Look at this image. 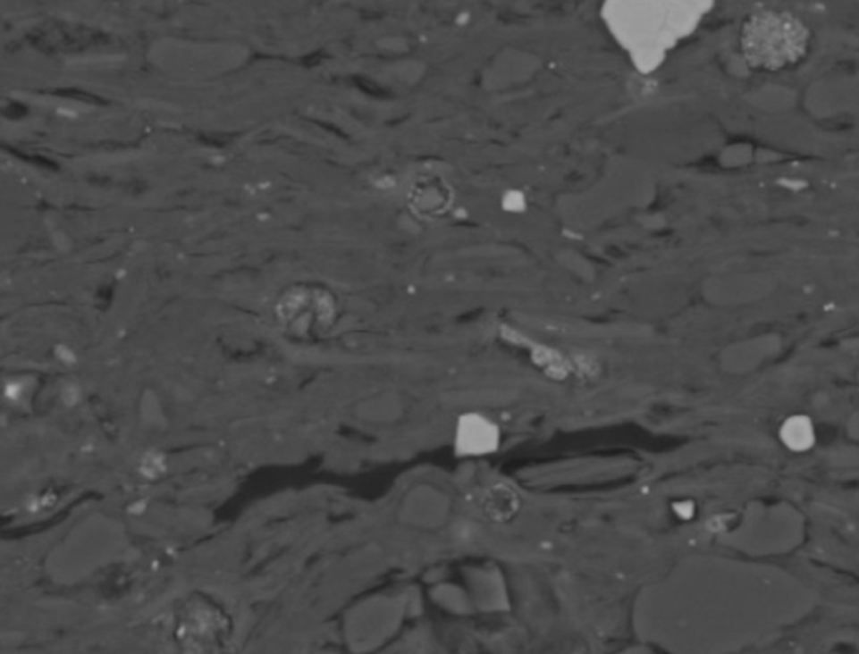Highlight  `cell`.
Segmentation results:
<instances>
[{
    "mask_svg": "<svg viewBox=\"0 0 859 654\" xmlns=\"http://www.w3.org/2000/svg\"><path fill=\"white\" fill-rule=\"evenodd\" d=\"M675 512L680 516L682 518H690L694 516V504L690 502H680V504H675Z\"/></svg>",
    "mask_w": 859,
    "mask_h": 654,
    "instance_id": "cell-5",
    "label": "cell"
},
{
    "mask_svg": "<svg viewBox=\"0 0 859 654\" xmlns=\"http://www.w3.org/2000/svg\"><path fill=\"white\" fill-rule=\"evenodd\" d=\"M780 440L789 450H809L814 445L813 423L805 416H792L782 424Z\"/></svg>",
    "mask_w": 859,
    "mask_h": 654,
    "instance_id": "cell-4",
    "label": "cell"
},
{
    "mask_svg": "<svg viewBox=\"0 0 859 654\" xmlns=\"http://www.w3.org/2000/svg\"><path fill=\"white\" fill-rule=\"evenodd\" d=\"M811 30L786 11L750 14L740 34L745 63L759 71H784L799 64L811 47Z\"/></svg>",
    "mask_w": 859,
    "mask_h": 654,
    "instance_id": "cell-1",
    "label": "cell"
},
{
    "mask_svg": "<svg viewBox=\"0 0 859 654\" xmlns=\"http://www.w3.org/2000/svg\"><path fill=\"white\" fill-rule=\"evenodd\" d=\"M499 447V428L480 415H465L457 426V450L462 455H484Z\"/></svg>",
    "mask_w": 859,
    "mask_h": 654,
    "instance_id": "cell-2",
    "label": "cell"
},
{
    "mask_svg": "<svg viewBox=\"0 0 859 654\" xmlns=\"http://www.w3.org/2000/svg\"><path fill=\"white\" fill-rule=\"evenodd\" d=\"M484 508L493 520H509L518 514V495L505 485H495L485 493Z\"/></svg>",
    "mask_w": 859,
    "mask_h": 654,
    "instance_id": "cell-3",
    "label": "cell"
}]
</instances>
